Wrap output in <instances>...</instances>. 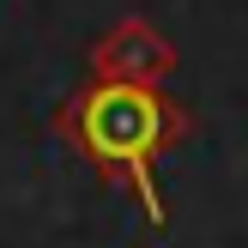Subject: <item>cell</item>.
<instances>
[{
	"label": "cell",
	"instance_id": "6da1fadb",
	"mask_svg": "<svg viewBox=\"0 0 248 248\" xmlns=\"http://www.w3.org/2000/svg\"><path fill=\"white\" fill-rule=\"evenodd\" d=\"M61 140L97 164L109 182H127L133 200L145 206L152 230H170V206L157 194V176H152V157L170 152V145L188 140L194 115L164 91V85H109V79H91L85 91H73L55 115Z\"/></svg>",
	"mask_w": 248,
	"mask_h": 248
},
{
	"label": "cell",
	"instance_id": "7a4b0ae2",
	"mask_svg": "<svg viewBox=\"0 0 248 248\" xmlns=\"http://www.w3.org/2000/svg\"><path fill=\"white\" fill-rule=\"evenodd\" d=\"M176 73V43L157 31L152 18H121L109 24L103 36L91 43V79H109V85H164Z\"/></svg>",
	"mask_w": 248,
	"mask_h": 248
}]
</instances>
